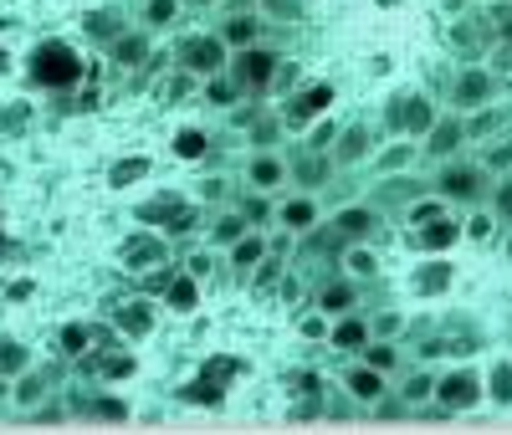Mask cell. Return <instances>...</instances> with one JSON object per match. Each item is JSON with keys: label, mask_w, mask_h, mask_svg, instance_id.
I'll list each match as a JSON object with an SVG mask.
<instances>
[{"label": "cell", "mask_w": 512, "mask_h": 435, "mask_svg": "<svg viewBox=\"0 0 512 435\" xmlns=\"http://www.w3.org/2000/svg\"><path fill=\"white\" fill-rule=\"evenodd\" d=\"M287 134L282 128V113H256V123H246V139H251V149H277V139Z\"/></svg>", "instance_id": "cell-36"}, {"label": "cell", "mask_w": 512, "mask_h": 435, "mask_svg": "<svg viewBox=\"0 0 512 435\" xmlns=\"http://www.w3.org/2000/svg\"><path fill=\"white\" fill-rule=\"evenodd\" d=\"M451 282H456V267L446 256H431V261H420V267L410 272V292L415 297H441Z\"/></svg>", "instance_id": "cell-22"}, {"label": "cell", "mask_w": 512, "mask_h": 435, "mask_svg": "<svg viewBox=\"0 0 512 435\" xmlns=\"http://www.w3.org/2000/svg\"><path fill=\"white\" fill-rule=\"evenodd\" d=\"M31 364H36L31 343H21V338H11V333H0V374L16 379V374H21V369H31Z\"/></svg>", "instance_id": "cell-34"}, {"label": "cell", "mask_w": 512, "mask_h": 435, "mask_svg": "<svg viewBox=\"0 0 512 435\" xmlns=\"http://www.w3.org/2000/svg\"><path fill=\"white\" fill-rule=\"evenodd\" d=\"M164 308H175V313H195L200 308V282L185 267L175 277H164Z\"/></svg>", "instance_id": "cell-29"}, {"label": "cell", "mask_w": 512, "mask_h": 435, "mask_svg": "<svg viewBox=\"0 0 512 435\" xmlns=\"http://www.w3.org/2000/svg\"><path fill=\"white\" fill-rule=\"evenodd\" d=\"M369 328H374V338H395V333L405 328V318H400V313H379Z\"/></svg>", "instance_id": "cell-52"}, {"label": "cell", "mask_w": 512, "mask_h": 435, "mask_svg": "<svg viewBox=\"0 0 512 435\" xmlns=\"http://www.w3.org/2000/svg\"><path fill=\"white\" fill-rule=\"evenodd\" d=\"M246 231H251L246 215H241V210H226V215H216V226H210V246L226 251V246H231V241H241Z\"/></svg>", "instance_id": "cell-38"}, {"label": "cell", "mask_w": 512, "mask_h": 435, "mask_svg": "<svg viewBox=\"0 0 512 435\" xmlns=\"http://www.w3.org/2000/svg\"><path fill=\"white\" fill-rule=\"evenodd\" d=\"M241 215H246V221L256 226V231H262L267 221H277V205H267V190H251V195H241V205H236Z\"/></svg>", "instance_id": "cell-42"}, {"label": "cell", "mask_w": 512, "mask_h": 435, "mask_svg": "<svg viewBox=\"0 0 512 435\" xmlns=\"http://www.w3.org/2000/svg\"><path fill=\"white\" fill-rule=\"evenodd\" d=\"M482 164H487V169H512V139H502V144H492V149L482 154Z\"/></svg>", "instance_id": "cell-49"}, {"label": "cell", "mask_w": 512, "mask_h": 435, "mask_svg": "<svg viewBox=\"0 0 512 435\" xmlns=\"http://www.w3.org/2000/svg\"><path fill=\"white\" fill-rule=\"evenodd\" d=\"M185 272H190V277H195V282H205V277H210V272H216V256H210V251H195V256H190V261H185Z\"/></svg>", "instance_id": "cell-50"}, {"label": "cell", "mask_w": 512, "mask_h": 435, "mask_svg": "<svg viewBox=\"0 0 512 435\" xmlns=\"http://www.w3.org/2000/svg\"><path fill=\"white\" fill-rule=\"evenodd\" d=\"M113 328H118V338H149L154 333V302H144V297H134V302H118L113 308Z\"/></svg>", "instance_id": "cell-21"}, {"label": "cell", "mask_w": 512, "mask_h": 435, "mask_svg": "<svg viewBox=\"0 0 512 435\" xmlns=\"http://www.w3.org/2000/svg\"><path fill=\"white\" fill-rule=\"evenodd\" d=\"M292 415H303V420H313V415H323V405H318V395H308L303 405H292Z\"/></svg>", "instance_id": "cell-57"}, {"label": "cell", "mask_w": 512, "mask_h": 435, "mask_svg": "<svg viewBox=\"0 0 512 435\" xmlns=\"http://www.w3.org/2000/svg\"><path fill=\"white\" fill-rule=\"evenodd\" d=\"M118 31H128V21H123V11H113V6H98V11L82 16V36L98 41V47H108Z\"/></svg>", "instance_id": "cell-30"}, {"label": "cell", "mask_w": 512, "mask_h": 435, "mask_svg": "<svg viewBox=\"0 0 512 435\" xmlns=\"http://www.w3.org/2000/svg\"><path fill=\"white\" fill-rule=\"evenodd\" d=\"M456 241H461V221H451L446 210L425 215V221H410V246H415V251H436V256H446Z\"/></svg>", "instance_id": "cell-13"}, {"label": "cell", "mask_w": 512, "mask_h": 435, "mask_svg": "<svg viewBox=\"0 0 512 435\" xmlns=\"http://www.w3.org/2000/svg\"><path fill=\"white\" fill-rule=\"evenodd\" d=\"M297 328H303V338H328V313H308Z\"/></svg>", "instance_id": "cell-53"}, {"label": "cell", "mask_w": 512, "mask_h": 435, "mask_svg": "<svg viewBox=\"0 0 512 435\" xmlns=\"http://www.w3.org/2000/svg\"><path fill=\"white\" fill-rule=\"evenodd\" d=\"M175 62L195 77H216L231 67V47H226V36L221 31H190L175 41Z\"/></svg>", "instance_id": "cell-2"}, {"label": "cell", "mask_w": 512, "mask_h": 435, "mask_svg": "<svg viewBox=\"0 0 512 435\" xmlns=\"http://www.w3.org/2000/svg\"><path fill=\"white\" fill-rule=\"evenodd\" d=\"M354 308H359V287H354V277H333V282L318 287V313L338 318V313H354Z\"/></svg>", "instance_id": "cell-26"}, {"label": "cell", "mask_w": 512, "mask_h": 435, "mask_svg": "<svg viewBox=\"0 0 512 435\" xmlns=\"http://www.w3.org/2000/svg\"><path fill=\"white\" fill-rule=\"evenodd\" d=\"M492 215H497L502 226H512V174H507V180L492 190Z\"/></svg>", "instance_id": "cell-47"}, {"label": "cell", "mask_w": 512, "mask_h": 435, "mask_svg": "<svg viewBox=\"0 0 512 435\" xmlns=\"http://www.w3.org/2000/svg\"><path fill=\"white\" fill-rule=\"evenodd\" d=\"M88 374L98 379V384H108V379H128V374H134V354H98V348H93V359H88Z\"/></svg>", "instance_id": "cell-39"}, {"label": "cell", "mask_w": 512, "mask_h": 435, "mask_svg": "<svg viewBox=\"0 0 512 435\" xmlns=\"http://www.w3.org/2000/svg\"><path fill=\"white\" fill-rule=\"evenodd\" d=\"M180 11H185L180 0H144L139 21H144V31H169V26H175V16H180Z\"/></svg>", "instance_id": "cell-40"}, {"label": "cell", "mask_w": 512, "mask_h": 435, "mask_svg": "<svg viewBox=\"0 0 512 435\" xmlns=\"http://www.w3.org/2000/svg\"><path fill=\"white\" fill-rule=\"evenodd\" d=\"M0 405H11V379L0 374Z\"/></svg>", "instance_id": "cell-60"}, {"label": "cell", "mask_w": 512, "mask_h": 435, "mask_svg": "<svg viewBox=\"0 0 512 435\" xmlns=\"http://www.w3.org/2000/svg\"><path fill=\"white\" fill-rule=\"evenodd\" d=\"M205 154V134H200V128H185V134H180V159H200Z\"/></svg>", "instance_id": "cell-51"}, {"label": "cell", "mask_w": 512, "mask_h": 435, "mask_svg": "<svg viewBox=\"0 0 512 435\" xmlns=\"http://www.w3.org/2000/svg\"><path fill=\"white\" fill-rule=\"evenodd\" d=\"M333 134H338V128H333V123L323 118V123L313 128V134H308V149H328V144H333Z\"/></svg>", "instance_id": "cell-55"}, {"label": "cell", "mask_w": 512, "mask_h": 435, "mask_svg": "<svg viewBox=\"0 0 512 435\" xmlns=\"http://www.w3.org/2000/svg\"><path fill=\"white\" fill-rule=\"evenodd\" d=\"M369 338H374V328H369V318H359V313H338V318L328 323V343H333V348H349V354H359Z\"/></svg>", "instance_id": "cell-24"}, {"label": "cell", "mask_w": 512, "mask_h": 435, "mask_svg": "<svg viewBox=\"0 0 512 435\" xmlns=\"http://www.w3.org/2000/svg\"><path fill=\"white\" fill-rule=\"evenodd\" d=\"M431 395H436V374H425V369H420V374H410V379H405V389H400V400H405L410 410H420Z\"/></svg>", "instance_id": "cell-44"}, {"label": "cell", "mask_w": 512, "mask_h": 435, "mask_svg": "<svg viewBox=\"0 0 512 435\" xmlns=\"http://www.w3.org/2000/svg\"><path fill=\"white\" fill-rule=\"evenodd\" d=\"M420 195H425V185L410 180V174L400 169V174H384V185L369 195V205H379V210H384V205H415Z\"/></svg>", "instance_id": "cell-25"}, {"label": "cell", "mask_w": 512, "mask_h": 435, "mask_svg": "<svg viewBox=\"0 0 512 435\" xmlns=\"http://www.w3.org/2000/svg\"><path fill=\"white\" fill-rule=\"evenodd\" d=\"M93 348V328L88 323H67L62 328V359H88Z\"/></svg>", "instance_id": "cell-43"}, {"label": "cell", "mask_w": 512, "mask_h": 435, "mask_svg": "<svg viewBox=\"0 0 512 435\" xmlns=\"http://www.w3.org/2000/svg\"><path fill=\"white\" fill-rule=\"evenodd\" d=\"M185 11H216V6H226V0H180Z\"/></svg>", "instance_id": "cell-59"}, {"label": "cell", "mask_w": 512, "mask_h": 435, "mask_svg": "<svg viewBox=\"0 0 512 435\" xmlns=\"http://www.w3.org/2000/svg\"><path fill=\"white\" fill-rule=\"evenodd\" d=\"M328 103H333V87H328V82L292 87L287 103L277 108V113H282V128H297V134H303V128H308L313 118H323V113H328Z\"/></svg>", "instance_id": "cell-8"}, {"label": "cell", "mask_w": 512, "mask_h": 435, "mask_svg": "<svg viewBox=\"0 0 512 435\" xmlns=\"http://www.w3.org/2000/svg\"><path fill=\"white\" fill-rule=\"evenodd\" d=\"M292 384H297V395H318V374H297Z\"/></svg>", "instance_id": "cell-58"}, {"label": "cell", "mask_w": 512, "mask_h": 435, "mask_svg": "<svg viewBox=\"0 0 512 435\" xmlns=\"http://www.w3.org/2000/svg\"><path fill=\"white\" fill-rule=\"evenodd\" d=\"M344 389H349V395H354V400L369 410L379 395H390V374H379V369H369V364L359 359V364L344 374Z\"/></svg>", "instance_id": "cell-23"}, {"label": "cell", "mask_w": 512, "mask_h": 435, "mask_svg": "<svg viewBox=\"0 0 512 435\" xmlns=\"http://www.w3.org/2000/svg\"><path fill=\"white\" fill-rule=\"evenodd\" d=\"M108 62L113 67H123V72H139V67H149L154 62V31H144V26H128V31H118L113 41H108Z\"/></svg>", "instance_id": "cell-11"}, {"label": "cell", "mask_w": 512, "mask_h": 435, "mask_svg": "<svg viewBox=\"0 0 512 435\" xmlns=\"http://www.w3.org/2000/svg\"><path fill=\"white\" fill-rule=\"evenodd\" d=\"M344 272H349L354 282L379 277V256H374V246H369V241H349V246H344Z\"/></svg>", "instance_id": "cell-33"}, {"label": "cell", "mask_w": 512, "mask_h": 435, "mask_svg": "<svg viewBox=\"0 0 512 435\" xmlns=\"http://www.w3.org/2000/svg\"><path fill=\"white\" fill-rule=\"evenodd\" d=\"M246 185L251 190H282L287 185V159L277 154V149H251V159H246Z\"/></svg>", "instance_id": "cell-18"}, {"label": "cell", "mask_w": 512, "mask_h": 435, "mask_svg": "<svg viewBox=\"0 0 512 435\" xmlns=\"http://www.w3.org/2000/svg\"><path fill=\"white\" fill-rule=\"evenodd\" d=\"M431 123H436V108L425 93H400L384 108V134H395V139H425Z\"/></svg>", "instance_id": "cell-4"}, {"label": "cell", "mask_w": 512, "mask_h": 435, "mask_svg": "<svg viewBox=\"0 0 512 435\" xmlns=\"http://www.w3.org/2000/svg\"><path fill=\"white\" fill-rule=\"evenodd\" d=\"M487 400L512 405V364H497V369L487 374Z\"/></svg>", "instance_id": "cell-46"}, {"label": "cell", "mask_w": 512, "mask_h": 435, "mask_svg": "<svg viewBox=\"0 0 512 435\" xmlns=\"http://www.w3.org/2000/svg\"><path fill=\"white\" fill-rule=\"evenodd\" d=\"M502 118H507V113H502L497 103H482V108H477V118H466V144H477V139H492L497 128H502Z\"/></svg>", "instance_id": "cell-41"}, {"label": "cell", "mask_w": 512, "mask_h": 435, "mask_svg": "<svg viewBox=\"0 0 512 435\" xmlns=\"http://www.w3.org/2000/svg\"><path fill=\"white\" fill-rule=\"evenodd\" d=\"M492 98H497V77H492L487 67H461V72H456V82H451L456 113H477V108L492 103Z\"/></svg>", "instance_id": "cell-12"}, {"label": "cell", "mask_w": 512, "mask_h": 435, "mask_svg": "<svg viewBox=\"0 0 512 435\" xmlns=\"http://www.w3.org/2000/svg\"><path fill=\"white\" fill-rule=\"evenodd\" d=\"M359 359H364L369 369H379V374H395V369H400V348H395L390 338H369V343L359 348Z\"/></svg>", "instance_id": "cell-37"}, {"label": "cell", "mask_w": 512, "mask_h": 435, "mask_svg": "<svg viewBox=\"0 0 512 435\" xmlns=\"http://www.w3.org/2000/svg\"><path fill=\"white\" fill-rule=\"evenodd\" d=\"M446 415H466V410H477L487 400V379L477 369H446L436 379V395H431Z\"/></svg>", "instance_id": "cell-5"}, {"label": "cell", "mask_w": 512, "mask_h": 435, "mask_svg": "<svg viewBox=\"0 0 512 435\" xmlns=\"http://www.w3.org/2000/svg\"><path fill=\"white\" fill-rule=\"evenodd\" d=\"M216 31L226 36V47H231V52L256 47V41H267V21H262V11H231Z\"/></svg>", "instance_id": "cell-20"}, {"label": "cell", "mask_w": 512, "mask_h": 435, "mask_svg": "<svg viewBox=\"0 0 512 435\" xmlns=\"http://www.w3.org/2000/svg\"><path fill=\"white\" fill-rule=\"evenodd\" d=\"M26 103H16V108H6V113H0V128H26Z\"/></svg>", "instance_id": "cell-56"}, {"label": "cell", "mask_w": 512, "mask_h": 435, "mask_svg": "<svg viewBox=\"0 0 512 435\" xmlns=\"http://www.w3.org/2000/svg\"><path fill=\"white\" fill-rule=\"evenodd\" d=\"M461 144H466V113H436L431 134L420 139V149L431 154V159H456Z\"/></svg>", "instance_id": "cell-16"}, {"label": "cell", "mask_w": 512, "mask_h": 435, "mask_svg": "<svg viewBox=\"0 0 512 435\" xmlns=\"http://www.w3.org/2000/svg\"><path fill=\"white\" fill-rule=\"evenodd\" d=\"M277 67H282V52L267 47V41H256V47H241L231 52V77L246 98H272V87H277Z\"/></svg>", "instance_id": "cell-1"}, {"label": "cell", "mask_w": 512, "mask_h": 435, "mask_svg": "<svg viewBox=\"0 0 512 435\" xmlns=\"http://www.w3.org/2000/svg\"><path fill=\"white\" fill-rule=\"evenodd\" d=\"M118 261L128 272H154V267H169V241L164 231H134L123 246H118Z\"/></svg>", "instance_id": "cell-10"}, {"label": "cell", "mask_w": 512, "mask_h": 435, "mask_svg": "<svg viewBox=\"0 0 512 435\" xmlns=\"http://www.w3.org/2000/svg\"><path fill=\"white\" fill-rule=\"evenodd\" d=\"M492 31H497V41L512 47V0H502V6L492 11Z\"/></svg>", "instance_id": "cell-48"}, {"label": "cell", "mask_w": 512, "mask_h": 435, "mask_svg": "<svg viewBox=\"0 0 512 435\" xmlns=\"http://www.w3.org/2000/svg\"><path fill=\"white\" fill-rule=\"evenodd\" d=\"M415 154H420V144H395V149H384V154H379V174H400V169H410Z\"/></svg>", "instance_id": "cell-45"}, {"label": "cell", "mask_w": 512, "mask_h": 435, "mask_svg": "<svg viewBox=\"0 0 512 435\" xmlns=\"http://www.w3.org/2000/svg\"><path fill=\"white\" fill-rule=\"evenodd\" d=\"M256 11H262L267 26H303V16H308L303 0H256Z\"/></svg>", "instance_id": "cell-35"}, {"label": "cell", "mask_w": 512, "mask_h": 435, "mask_svg": "<svg viewBox=\"0 0 512 435\" xmlns=\"http://www.w3.org/2000/svg\"><path fill=\"white\" fill-rule=\"evenodd\" d=\"M431 195H441L446 205H477L482 200V164L441 159V174L431 180Z\"/></svg>", "instance_id": "cell-6"}, {"label": "cell", "mask_w": 512, "mask_h": 435, "mask_svg": "<svg viewBox=\"0 0 512 435\" xmlns=\"http://www.w3.org/2000/svg\"><path fill=\"white\" fill-rule=\"evenodd\" d=\"M57 384H62V369L31 364V369H21V374L11 379V405H16L21 415H31L36 405H47V400L57 395Z\"/></svg>", "instance_id": "cell-7"}, {"label": "cell", "mask_w": 512, "mask_h": 435, "mask_svg": "<svg viewBox=\"0 0 512 435\" xmlns=\"http://www.w3.org/2000/svg\"><path fill=\"white\" fill-rule=\"evenodd\" d=\"M461 231L472 236V241H487V236H492V215H472V221H466Z\"/></svg>", "instance_id": "cell-54"}, {"label": "cell", "mask_w": 512, "mask_h": 435, "mask_svg": "<svg viewBox=\"0 0 512 435\" xmlns=\"http://www.w3.org/2000/svg\"><path fill=\"white\" fill-rule=\"evenodd\" d=\"M72 415H82V420H103V425H123L134 410H128L118 395H93V400H72Z\"/></svg>", "instance_id": "cell-28"}, {"label": "cell", "mask_w": 512, "mask_h": 435, "mask_svg": "<svg viewBox=\"0 0 512 435\" xmlns=\"http://www.w3.org/2000/svg\"><path fill=\"white\" fill-rule=\"evenodd\" d=\"M226 256H231V267H241V272L262 267V261H267V236L251 226V231H246L241 241H231V246H226Z\"/></svg>", "instance_id": "cell-31"}, {"label": "cell", "mask_w": 512, "mask_h": 435, "mask_svg": "<svg viewBox=\"0 0 512 435\" xmlns=\"http://www.w3.org/2000/svg\"><path fill=\"white\" fill-rule=\"evenodd\" d=\"M379 226H384V210L369 205V200H364V205H344V210L333 215V231L344 236V246H349V241H374Z\"/></svg>", "instance_id": "cell-17"}, {"label": "cell", "mask_w": 512, "mask_h": 435, "mask_svg": "<svg viewBox=\"0 0 512 435\" xmlns=\"http://www.w3.org/2000/svg\"><path fill=\"white\" fill-rule=\"evenodd\" d=\"M333 154L328 149H308V144H297V154L287 159V180H297V190H318L328 185V174H333Z\"/></svg>", "instance_id": "cell-15"}, {"label": "cell", "mask_w": 512, "mask_h": 435, "mask_svg": "<svg viewBox=\"0 0 512 435\" xmlns=\"http://www.w3.org/2000/svg\"><path fill=\"white\" fill-rule=\"evenodd\" d=\"M200 93H205V103H216V108H236V103H246V93L236 87V77H231V72L200 77Z\"/></svg>", "instance_id": "cell-32"}, {"label": "cell", "mask_w": 512, "mask_h": 435, "mask_svg": "<svg viewBox=\"0 0 512 435\" xmlns=\"http://www.w3.org/2000/svg\"><path fill=\"white\" fill-rule=\"evenodd\" d=\"M31 82H41V87H72L82 72H88V67H82L77 62V52L67 47V41H41V47L31 52Z\"/></svg>", "instance_id": "cell-3"}, {"label": "cell", "mask_w": 512, "mask_h": 435, "mask_svg": "<svg viewBox=\"0 0 512 435\" xmlns=\"http://www.w3.org/2000/svg\"><path fill=\"white\" fill-rule=\"evenodd\" d=\"M139 226H154L164 236H185V231H195V205L175 200V195H159V200L139 205Z\"/></svg>", "instance_id": "cell-9"}, {"label": "cell", "mask_w": 512, "mask_h": 435, "mask_svg": "<svg viewBox=\"0 0 512 435\" xmlns=\"http://www.w3.org/2000/svg\"><path fill=\"white\" fill-rule=\"evenodd\" d=\"M318 221H323V210H318L313 190H303V195H292V200H282V205H277V226H282V231H292V236L318 231Z\"/></svg>", "instance_id": "cell-19"}, {"label": "cell", "mask_w": 512, "mask_h": 435, "mask_svg": "<svg viewBox=\"0 0 512 435\" xmlns=\"http://www.w3.org/2000/svg\"><path fill=\"white\" fill-rule=\"evenodd\" d=\"M374 149H379V134H374L369 123H349V128H338V134H333V144H328V154H333V164H338V169L364 164Z\"/></svg>", "instance_id": "cell-14"}, {"label": "cell", "mask_w": 512, "mask_h": 435, "mask_svg": "<svg viewBox=\"0 0 512 435\" xmlns=\"http://www.w3.org/2000/svg\"><path fill=\"white\" fill-rule=\"evenodd\" d=\"M154 174V159L149 154H123V159H113V169H108V185L113 190H134V185H144Z\"/></svg>", "instance_id": "cell-27"}]
</instances>
